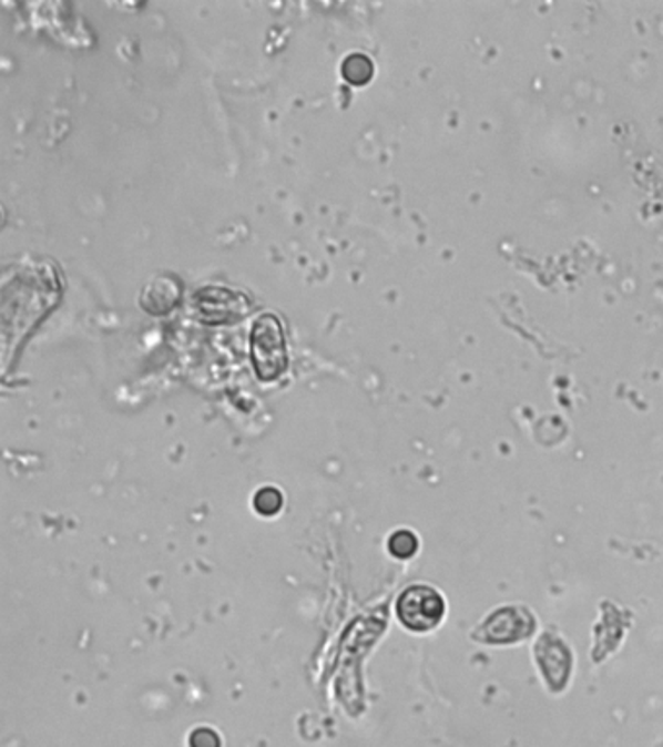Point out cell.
I'll return each instance as SVG.
<instances>
[{
	"instance_id": "6da1fadb",
	"label": "cell",
	"mask_w": 663,
	"mask_h": 747,
	"mask_svg": "<svg viewBox=\"0 0 663 747\" xmlns=\"http://www.w3.org/2000/svg\"><path fill=\"white\" fill-rule=\"evenodd\" d=\"M252 358L255 372L265 382L277 380L286 372L288 352L285 331L273 314H263L253 321Z\"/></svg>"
},
{
	"instance_id": "7a4b0ae2",
	"label": "cell",
	"mask_w": 663,
	"mask_h": 747,
	"mask_svg": "<svg viewBox=\"0 0 663 747\" xmlns=\"http://www.w3.org/2000/svg\"><path fill=\"white\" fill-rule=\"evenodd\" d=\"M446 613L443 597L430 586H409L397 600V615L411 631H430L442 621Z\"/></svg>"
},
{
	"instance_id": "3957f363",
	"label": "cell",
	"mask_w": 663,
	"mask_h": 747,
	"mask_svg": "<svg viewBox=\"0 0 663 747\" xmlns=\"http://www.w3.org/2000/svg\"><path fill=\"white\" fill-rule=\"evenodd\" d=\"M198 316L206 324H226L242 318L247 311V303L242 295H236L226 288L208 287L198 290L197 296Z\"/></svg>"
},
{
	"instance_id": "277c9868",
	"label": "cell",
	"mask_w": 663,
	"mask_h": 747,
	"mask_svg": "<svg viewBox=\"0 0 663 747\" xmlns=\"http://www.w3.org/2000/svg\"><path fill=\"white\" fill-rule=\"evenodd\" d=\"M340 72H343V79L347 80L348 84L364 86L374 79V63H371L370 57L363 55V53H353L340 64Z\"/></svg>"
},
{
	"instance_id": "5b68a950",
	"label": "cell",
	"mask_w": 663,
	"mask_h": 747,
	"mask_svg": "<svg viewBox=\"0 0 663 747\" xmlns=\"http://www.w3.org/2000/svg\"><path fill=\"white\" fill-rule=\"evenodd\" d=\"M417 548H419L417 535L412 532H407V530L394 533L391 540H389V551H391V555L397 556V559H409V556L417 553Z\"/></svg>"
},
{
	"instance_id": "8992f818",
	"label": "cell",
	"mask_w": 663,
	"mask_h": 747,
	"mask_svg": "<svg viewBox=\"0 0 663 747\" xmlns=\"http://www.w3.org/2000/svg\"><path fill=\"white\" fill-rule=\"evenodd\" d=\"M280 506H283V494L278 493L277 489H263L255 497V509L263 516L277 514Z\"/></svg>"
},
{
	"instance_id": "52a82bcc",
	"label": "cell",
	"mask_w": 663,
	"mask_h": 747,
	"mask_svg": "<svg viewBox=\"0 0 663 747\" xmlns=\"http://www.w3.org/2000/svg\"><path fill=\"white\" fill-rule=\"evenodd\" d=\"M191 747H221V738L211 728H198L190 738Z\"/></svg>"
}]
</instances>
